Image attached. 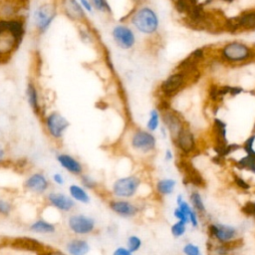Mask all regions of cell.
<instances>
[{"mask_svg":"<svg viewBox=\"0 0 255 255\" xmlns=\"http://www.w3.org/2000/svg\"><path fill=\"white\" fill-rule=\"evenodd\" d=\"M117 45L122 49H129L134 44V35L130 29L126 26H116L112 32Z\"/></svg>","mask_w":255,"mask_h":255,"instance_id":"ffe728a7","label":"cell"},{"mask_svg":"<svg viewBox=\"0 0 255 255\" xmlns=\"http://www.w3.org/2000/svg\"><path fill=\"white\" fill-rule=\"evenodd\" d=\"M170 232L172 234L173 237L175 238H179L181 236H183L186 232V224L181 222V221H176L175 223H173L170 227Z\"/></svg>","mask_w":255,"mask_h":255,"instance_id":"8d00e7d4","label":"cell"},{"mask_svg":"<svg viewBox=\"0 0 255 255\" xmlns=\"http://www.w3.org/2000/svg\"><path fill=\"white\" fill-rule=\"evenodd\" d=\"M238 28L246 29V30H254L255 29V11L245 12L240 16L236 17Z\"/></svg>","mask_w":255,"mask_h":255,"instance_id":"83f0119b","label":"cell"},{"mask_svg":"<svg viewBox=\"0 0 255 255\" xmlns=\"http://www.w3.org/2000/svg\"><path fill=\"white\" fill-rule=\"evenodd\" d=\"M78 2L80 3V5L82 6V8L85 10V12L88 14H92L94 12L93 6L90 2V0H78Z\"/></svg>","mask_w":255,"mask_h":255,"instance_id":"7dc6e473","label":"cell"},{"mask_svg":"<svg viewBox=\"0 0 255 255\" xmlns=\"http://www.w3.org/2000/svg\"><path fill=\"white\" fill-rule=\"evenodd\" d=\"M24 94L28 107L30 108L32 113L41 120V118L47 111L44 108L41 90L39 89V86L34 79L31 78L27 81Z\"/></svg>","mask_w":255,"mask_h":255,"instance_id":"8992f818","label":"cell"},{"mask_svg":"<svg viewBox=\"0 0 255 255\" xmlns=\"http://www.w3.org/2000/svg\"><path fill=\"white\" fill-rule=\"evenodd\" d=\"M189 200H190L191 207L196 211L197 214H201V215L206 214V207L200 192H198L197 190L191 191L189 195Z\"/></svg>","mask_w":255,"mask_h":255,"instance_id":"f1b7e54d","label":"cell"},{"mask_svg":"<svg viewBox=\"0 0 255 255\" xmlns=\"http://www.w3.org/2000/svg\"><path fill=\"white\" fill-rule=\"evenodd\" d=\"M171 159H172V152H171V150L167 149V150L165 151V160L169 161V160H171Z\"/></svg>","mask_w":255,"mask_h":255,"instance_id":"f907efd6","label":"cell"},{"mask_svg":"<svg viewBox=\"0 0 255 255\" xmlns=\"http://www.w3.org/2000/svg\"><path fill=\"white\" fill-rule=\"evenodd\" d=\"M51 186V180L41 171H33L23 181V187L26 191L34 195H46Z\"/></svg>","mask_w":255,"mask_h":255,"instance_id":"30bf717a","label":"cell"},{"mask_svg":"<svg viewBox=\"0 0 255 255\" xmlns=\"http://www.w3.org/2000/svg\"><path fill=\"white\" fill-rule=\"evenodd\" d=\"M27 32L26 17L0 19V65L6 64L20 48Z\"/></svg>","mask_w":255,"mask_h":255,"instance_id":"6da1fadb","label":"cell"},{"mask_svg":"<svg viewBox=\"0 0 255 255\" xmlns=\"http://www.w3.org/2000/svg\"><path fill=\"white\" fill-rule=\"evenodd\" d=\"M67 227L69 231L77 237L91 235L96 231V219L85 213H72L67 218Z\"/></svg>","mask_w":255,"mask_h":255,"instance_id":"277c9868","label":"cell"},{"mask_svg":"<svg viewBox=\"0 0 255 255\" xmlns=\"http://www.w3.org/2000/svg\"><path fill=\"white\" fill-rule=\"evenodd\" d=\"M112 255H133V253H131L127 247L119 246L113 251Z\"/></svg>","mask_w":255,"mask_h":255,"instance_id":"681fc988","label":"cell"},{"mask_svg":"<svg viewBox=\"0 0 255 255\" xmlns=\"http://www.w3.org/2000/svg\"><path fill=\"white\" fill-rule=\"evenodd\" d=\"M222 1H224V2H228V3H230V2H232L233 0H222Z\"/></svg>","mask_w":255,"mask_h":255,"instance_id":"db71d44e","label":"cell"},{"mask_svg":"<svg viewBox=\"0 0 255 255\" xmlns=\"http://www.w3.org/2000/svg\"><path fill=\"white\" fill-rule=\"evenodd\" d=\"M55 159L65 171L74 176H80L85 172V167L81 160L69 152H57L55 154Z\"/></svg>","mask_w":255,"mask_h":255,"instance_id":"5bb4252c","label":"cell"},{"mask_svg":"<svg viewBox=\"0 0 255 255\" xmlns=\"http://www.w3.org/2000/svg\"><path fill=\"white\" fill-rule=\"evenodd\" d=\"M221 56L225 61L239 63L248 60L252 56V50L245 44L232 42L222 48Z\"/></svg>","mask_w":255,"mask_h":255,"instance_id":"8fae6325","label":"cell"},{"mask_svg":"<svg viewBox=\"0 0 255 255\" xmlns=\"http://www.w3.org/2000/svg\"><path fill=\"white\" fill-rule=\"evenodd\" d=\"M162 120L165 125V127L168 128L172 138L174 139L176 135L179 133V131L183 128L182 123L177 115H175L173 112L165 110L162 114Z\"/></svg>","mask_w":255,"mask_h":255,"instance_id":"cb8c5ba5","label":"cell"},{"mask_svg":"<svg viewBox=\"0 0 255 255\" xmlns=\"http://www.w3.org/2000/svg\"><path fill=\"white\" fill-rule=\"evenodd\" d=\"M209 95L213 101H219L222 100V96L219 93V87L217 86H211L209 90Z\"/></svg>","mask_w":255,"mask_h":255,"instance_id":"bcb514c9","label":"cell"},{"mask_svg":"<svg viewBox=\"0 0 255 255\" xmlns=\"http://www.w3.org/2000/svg\"><path fill=\"white\" fill-rule=\"evenodd\" d=\"M155 137L147 131L137 130L131 138V145L134 149L140 152H149L155 148Z\"/></svg>","mask_w":255,"mask_h":255,"instance_id":"d6986e66","label":"cell"},{"mask_svg":"<svg viewBox=\"0 0 255 255\" xmlns=\"http://www.w3.org/2000/svg\"><path fill=\"white\" fill-rule=\"evenodd\" d=\"M7 245L15 250L34 252L37 254L47 247L40 240L30 236H20V237L9 238L7 240Z\"/></svg>","mask_w":255,"mask_h":255,"instance_id":"9a60e30c","label":"cell"},{"mask_svg":"<svg viewBox=\"0 0 255 255\" xmlns=\"http://www.w3.org/2000/svg\"><path fill=\"white\" fill-rule=\"evenodd\" d=\"M26 5L15 0H0V19L9 20L19 17H26Z\"/></svg>","mask_w":255,"mask_h":255,"instance_id":"e0dca14e","label":"cell"},{"mask_svg":"<svg viewBox=\"0 0 255 255\" xmlns=\"http://www.w3.org/2000/svg\"><path fill=\"white\" fill-rule=\"evenodd\" d=\"M178 168L183 173V181L186 184H191L195 187H204L205 180L201 173L187 160H180Z\"/></svg>","mask_w":255,"mask_h":255,"instance_id":"ac0fdd59","label":"cell"},{"mask_svg":"<svg viewBox=\"0 0 255 255\" xmlns=\"http://www.w3.org/2000/svg\"><path fill=\"white\" fill-rule=\"evenodd\" d=\"M68 194L76 203L78 202L81 204H89L91 202V196L89 192L81 184L71 183L68 186Z\"/></svg>","mask_w":255,"mask_h":255,"instance_id":"d4e9b609","label":"cell"},{"mask_svg":"<svg viewBox=\"0 0 255 255\" xmlns=\"http://www.w3.org/2000/svg\"><path fill=\"white\" fill-rule=\"evenodd\" d=\"M158 127V114L155 110H152L150 113V118L147 123V128L149 130H155Z\"/></svg>","mask_w":255,"mask_h":255,"instance_id":"ab89813d","label":"cell"},{"mask_svg":"<svg viewBox=\"0 0 255 255\" xmlns=\"http://www.w3.org/2000/svg\"><path fill=\"white\" fill-rule=\"evenodd\" d=\"M182 252L184 255H202L200 247L192 242L184 244V246L182 247Z\"/></svg>","mask_w":255,"mask_h":255,"instance_id":"74e56055","label":"cell"},{"mask_svg":"<svg viewBox=\"0 0 255 255\" xmlns=\"http://www.w3.org/2000/svg\"><path fill=\"white\" fill-rule=\"evenodd\" d=\"M87 24V23H86ZM86 24H80L79 25V29H78V33H79V38L83 43L89 44L91 42H93V34L91 33V31L85 27Z\"/></svg>","mask_w":255,"mask_h":255,"instance_id":"d590c367","label":"cell"},{"mask_svg":"<svg viewBox=\"0 0 255 255\" xmlns=\"http://www.w3.org/2000/svg\"><path fill=\"white\" fill-rule=\"evenodd\" d=\"M45 199L49 206L63 213H70L76 207V202L71 196L62 191H48L45 195Z\"/></svg>","mask_w":255,"mask_h":255,"instance_id":"7c38bea8","label":"cell"},{"mask_svg":"<svg viewBox=\"0 0 255 255\" xmlns=\"http://www.w3.org/2000/svg\"><path fill=\"white\" fill-rule=\"evenodd\" d=\"M15 1H17V2H19V3H21V4H23V5L28 6V4H29V1H30V0H15Z\"/></svg>","mask_w":255,"mask_h":255,"instance_id":"816d5d0a","label":"cell"},{"mask_svg":"<svg viewBox=\"0 0 255 255\" xmlns=\"http://www.w3.org/2000/svg\"><path fill=\"white\" fill-rule=\"evenodd\" d=\"M233 180H234L235 185H236L238 188H240V189H242V190H244V191H248V190L251 188V185H250L244 178H242L241 176H239V175H237V174H234V175H233Z\"/></svg>","mask_w":255,"mask_h":255,"instance_id":"f35d334b","label":"cell"},{"mask_svg":"<svg viewBox=\"0 0 255 255\" xmlns=\"http://www.w3.org/2000/svg\"><path fill=\"white\" fill-rule=\"evenodd\" d=\"M254 153V152H253ZM252 154H246L240 159L235 161V166L241 170H248L252 173H255V157Z\"/></svg>","mask_w":255,"mask_h":255,"instance_id":"f546056e","label":"cell"},{"mask_svg":"<svg viewBox=\"0 0 255 255\" xmlns=\"http://www.w3.org/2000/svg\"><path fill=\"white\" fill-rule=\"evenodd\" d=\"M141 245H142L141 239L137 235H129L127 239V248L131 253L137 252L140 249Z\"/></svg>","mask_w":255,"mask_h":255,"instance_id":"836d02e7","label":"cell"},{"mask_svg":"<svg viewBox=\"0 0 255 255\" xmlns=\"http://www.w3.org/2000/svg\"><path fill=\"white\" fill-rule=\"evenodd\" d=\"M43 129L46 135L55 143L63 141L69 128L70 121L58 110H50L41 118Z\"/></svg>","mask_w":255,"mask_h":255,"instance_id":"3957f363","label":"cell"},{"mask_svg":"<svg viewBox=\"0 0 255 255\" xmlns=\"http://www.w3.org/2000/svg\"><path fill=\"white\" fill-rule=\"evenodd\" d=\"M255 141V134H252L251 136H249L243 143L242 148L244 149V151L246 152V154H252L255 150L253 149V144Z\"/></svg>","mask_w":255,"mask_h":255,"instance_id":"60d3db41","label":"cell"},{"mask_svg":"<svg viewBox=\"0 0 255 255\" xmlns=\"http://www.w3.org/2000/svg\"><path fill=\"white\" fill-rule=\"evenodd\" d=\"M174 5L179 13H186L187 15L198 5L197 0H175Z\"/></svg>","mask_w":255,"mask_h":255,"instance_id":"4dcf8cb0","label":"cell"},{"mask_svg":"<svg viewBox=\"0 0 255 255\" xmlns=\"http://www.w3.org/2000/svg\"><path fill=\"white\" fill-rule=\"evenodd\" d=\"M241 211L247 216L255 217V201H247L242 206Z\"/></svg>","mask_w":255,"mask_h":255,"instance_id":"b9f144b4","label":"cell"},{"mask_svg":"<svg viewBox=\"0 0 255 255\" xmlns=\"http://www.w3.org/2000/svg\"><path fill=\"white\" fill-rule=\"evenodd\" d=\"M14 210V204L12 201L5 197H0V216L9 217Z\"/></svg>","mask_w":255,"mask_h":255,"instance_id":"d6a6232c","label":"cell"},{"mask_svg":"<svg viewBox=\"0 0 255 255\" xmlns=\"http://www.w3.org/2000/svg\"><path fill=\"white\" fill-rule=\"evenodd\" d=\"M108 205L114 213L125 218L134 217L139 212V206L127 199H111L109 200Z\"/></svg>","mask_w":255,"mask_h":255,"instance_id":"2e32d148","label":"cell"},{"mask_svg":"<svg viewBox=\"0 0 255 255\" xmlns=\"http://www.w3.org/2000/svg\"><path fill=\"white\" fill-rule=\"evenodd\" d=\"M65 251L68 255H88L91 251V245L88 240L76 236L65 243Z\"/></svg>","mask_w":255,"mask_h":255,"instance_id":"7402d4cb","label":"cell"},{"mask_svg":"<svg viewBox=\"0 0 255 255\" xmlns=\"http://www.w3.org/2000/svg\"><path fill=\"white\" fill-rule=\"evenodd\" d=\"M173 216L176 218L177 221H181V222H183V223H185V224L189 223L188 217H187L179 208H177V207H176V208L174 209V211H173Z\"/></svg>","mask_w":255,"mask_h":255,"instance_id":"f6af8a7d","label":"cell"},{"mask_svg":"<svg viewBox=\"0 0 255 255\" xmlns=\"http://www.w3.org/2000/svg\"><path fill=\"white\" fill-rule=\"evenodd\" d=\"M195 74H187L184 72L178 71L177 73H174L170 75L167 79H165L161 84V91L166 97H172L175 94H177L185 85L187 77H192L195 80Z\"/></svg>","mask_w":255,"mask_h":255,"instance_id":"4fadbf2b","label":"cell"},{"mask_svg":"<svg viewBox=\"0 0 255 255\" xmlns=\"http://www.w3.org/2000/svg\"><path fill=\"white\" fill-rule=\"evenodd\" d=\"M28 229L32 233L52 235L57 232V225L54 222H51L45 218H38L29 224Z\"/></svg>","mask_w":255,"mask_h":255,"instance_id":"603a6c76","label":"cell"},{"mask_svg":"<svg viewBox=\"0 0 255 255\" xmlns=\"http://www.w3.org/2000/svg\"><path fill=\"white\" fill-rule=\"evenodd\" d=\"M93 9L101 13H112V9L107 0H90Z\"/></svg>","mask_w":255,"mask_h":255,"instance_id":"e575fe53","label":"cell"},{"mask_svg":"<svg viewBox=\"0 0 255 255\" xmlns=\"http://www.w3.org/2000/svg\"><path fill=\"white\" fill-rule=\"evenodd\" d=\"M59 15L56 0H44L36 4L31 13V23L34 33L40 37L46 34Z\"/></svg>","mask_w":255,"mask_h":255,"instance_id":"7a4b0ae2","label":"cell"},{"mask_svg":"<svg viewBox=\"0 0 255 255\" xmlns=\"http://www.w3.org/2000/svg\"><path fill=\"white\" fill-rule=\"evenodd\" d=\"M51 181L57 185V186H64L65 183H66V179H65V176L63 175V173L61 172H54L51 176Z\"/></svg>","mask_w":255,"mask_h":255,"instance_id":"7bdbcfd3","label":"cell"},{"mask_svg":"<svg viewBox=\"0 0 255 255\" xmlns=\"http://www.w3.org/2000/svg\"><path fill=\"white\" fill-rule=\"evenodd\" d=\"M207 233L209 240L216 243H230L239 238L238 230L236 227L219 222H211L207 226Z\"/></svg>","mask_w":255,"mask_h":255,"instance_id":"52a82bcc","label":"cell"},{"mask_svg":"<svg viewBox=\"0 0 255 255\" xmlns=\"http://www.w3.org/2000/svg\"><path fill=\"white\" fill-rule=\"evenodd\" d=\"M176 147L183 153L189 154L195 149V138L192 132L188 129L182 128L176 137L173 139Z\"/></svg>","mask_w":255,"mask_h":255,"instance_id":"44dd1931","label":"cell"},{"mask_svg":"<svg viewBox=\"0 0 255 255\" xmlns=\"http://www.w3.org/2000/svg\"><path fill=\"white\" fill-rule=\"evenodd\" d=\"M59 14H62L69 21L80 24L87 23V13L78 0H56Z\"/></svg>","mask_w":255,"mask_h":255,"instance_id":"ba28073f","label":"cell"},{"mask_svg":"<svg viewBox=\"0 0 255 255\" xmlns=\"http://www.w3.org/2000/svg\"><path fill=\"white\" fill-rule=\"evenodd\" d=\"M134 27L142 33L151 34L158 27V19L155 13L148 7L139 9L131 18Z\"/></svg>","mask_w":255,"mask_h":255,"instance_id":"9c48e42d","label":"cell"},{"mask_svg":"<svg viewBox=\"0 0 255 255\" xmlns=\"http://www.w3.org/2000/svg\"><path fill=\"white\" fill-rule=\"evenodd\" d=\"M140 178L136 175H128L116 179L112 185V193L117 198L127 199L135 195L139 186Z\"/></svg>","mask_w":255,"mask_h":255,"instance_id":"5b68a950","label":"cell"},{"mask_svg":"<svg viewBox=\"0 0 255 255\" xmlns=\"http://www.w3.org/2000/svg\"><path fill=\"white\" fill-rule=\"evenodd\" d=\"M134 2H136V3H140V2H142L143 0H133Z\"/></svg>","mask_w":255,"mask_h":255,"instance_id":"f5cc1de1","label":"cell"},{"mask_svg":"<svg viewBox=\"0 0 255 255\" xmlns=\"http://www.w3.org/2000/svg\"><path fill=\"white\" fill-rule=\"evenodd\" d=\"M176 204H177V208H179L188 217V221L191 224V226L194 227V228H197L199 226L198 214L191 207L190 203H188L187 201H185L183 199L182 194H178L176 196Z\"/></svg>","mask_w":255,"mask_h":255,"instance_id":"484cf974","label":"cell"},{"mask_svg":"<svg viewBox=\"0 0 255 255\" xmlns=\"http://www.w3.org/2000/svg\"><path fill=\"white\" fill-rule=\"evenodd\" d=\"M38 255H68L66 252H63L59 249H54L51 247H46L44 250L38 253Z\"/></svg>","mask_w":255,"mask_h":255,"instance_id":"ee69618b","label":"cell"},{"mask_svg":"<svg viewBox=\"0 0 255 255\" xmlns=\"http://www.w3.org/2000/svg\"><path fill=\"white\" fill-rule=\"evenodd\" d=\"M7 156H8L7 148H6L5 144L0 140V165L3 164L4 162H6Z\"/></svg>","mask_w":255,"mask_h":255,"instance_id":"c3c4849f","label":"cell"},{"mask_svg":"<svg viewBox=\"0 0 255 255\" xmlns=\"http://www.w3.org/2000/svg\"><path fill=\"white\" fill-rule=\"evenodd\" d=\"M176 186V181L172 178L159 179L155 184V190L160 196H166L171 194Z\"/></svg>","mask_w":255,"mask_h":255,"instance_id":"4316f807","label":"cell"},{"mask_svg":"<svg viewBox=\"0 0 255 255\" xmlns=\"http://www.w3.org/2000/svg\"><path fill=\"white\" fill-rule=\"evenodd\" d=\"M81 185L85 187L87 190H98L99 182L89 173L84 172L79 176Z\"/></svg>","mask_w":255,"mask_h":255,"instance_id":"1f68e13d","label":"cell"}]
</instances>
